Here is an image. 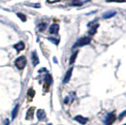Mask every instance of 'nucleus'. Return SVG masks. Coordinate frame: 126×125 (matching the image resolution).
I'll return each mask as SVG.
<instances>
[{
  "label": "nucleus",
  "instance_id": "obj_16",
  "mask_svg": "<svg viewBox=\"0 0 126 125\" xmlns=\"http://www.w3.org/2000/svg\"><path fill=\"white\" fill-rule=\"evenodd\" d=\"M38 28L40 31H43V30L46 28V24H44V23H42V24H39V26H38Z\"/></svg>",
  "mask_w": 126,
  "mask_h": 125
},
{
  "label": "nucleus",
  "instance_id": "obj_12",
  "mask_svg": "<svg viewBox=\"0 0 126 125\" xmlns=\"http://www.w3.org/2000/svg\"><path fill=\"white\" fill-rule=\"evenodd\" d=\"M77 55H78V51H75L74 53L72 54V57H71V58H70V64H73V63H74V61L76 59Z\"/></svg>",
  "mask_w": 126,
  "mask_h": 125
},
{
  "label": "nucleus",
  "instance_id": "obj_6",
  "mask_svg": "<svg viewBox=\"0 0 126 125\" xmlns=\"http://www.w3.org/2000/svg\"><path fill=\"white\" fill-rule=\"evenodd\" d=\"M72 68H71V69H69L68 71L66 72V75H65V77L63 79V83L66 84L69 82V80L71 79V76H72Z\"/></svg>",
  "mask_w": 126,
  "mask_h": 125
},
{
  "label": "nucleus",
  "instance_id": "obj_3",
  "mask_svg": "<svg viewBox=\"0 0 126 125\" xmlns=\"http://www.w3.org/2000/svg\"><path fill=\"white\" fill-rule=\"evenodd\" d=\"M116 120V115L115 113H110L106 116V118L104 119V124L105 125H111L114 123Z\"/></svg>",
  "mask_w": 126,
  "mask_h": 125
},
{
  "label": "nucleus",
  "instance_id": "obj_11",
  "mask_svg": "<svg viewBox=\"0 0 126 125\" xmlns=\"http://www.w3.org/2000/svg\"><path fill=\"white\" fill-rule=\"evenodd\" d=\"M33 111H34V107H31L28 109L27 114H26V119H32L33 118Z\"/></svg>",
  "mask_w": 126,
  "mask_h": 125
},
{
  "label": "nucleus",
  "instance_id": "obj_1",
  "mask_svg": "<svg viewBox=\"0 0 126 125\" xmlns=\"http://www.w3.org/2000/svg\"><path fill=\"white\" fill-rule=\"evenodd\" d=\"M90 42H91V39H90V37H83V38H80L77 42L74 43L73 48L81 47V46H84V45H88V44H90Z\"/></svg>",
  "mask_w": 126,
  "mask_h": 125
},
{
  "label": "nucleus",
  "instance_id": "obj_8",
  "mask_svg": "<svg viewBox=\"0 0 126 125\" xmlns=\"http://www.w3.org/2000/svg\"><path fill=\"white\" fill-rule=\"evenodd\" d=\"M90 24H92L93 26H91V25H89L90 28V35H94L95 33H96V29L98 28V26H99V24H94V23H90Z\"/></svg>",
  "mask_w": 126,
  "mask_h": 125
},
{
  "label": "nucleus",
  "instance_id": "obj_21",
  "mask_svg": "<svg viewBox=\"0 0 126 125\" xmlns=\"http://www.w3.org/2000/svg\"><path fill=\"white\" fill-rule=\"evenodd\" d=\"M126 116V111L125 112H124V113H121L120 114V119H122V118H123V117H125Z\"/></svg>",
  "mask_w": 126,
  "mask_h": 125
},
{
  "label": "nucleus",
  "instance_id": "obj_9",
  "mask_svg": "<svg viewBox=\"0 0 126 125\" xmlns=\"http://www.w3.org/2000/svg\"><path fill=\"white\" fill-rule=\"evenodd\" d=\"M32 62H33V65L34 66H36L39 64V57H38L37 53L35 51L32 53Z\"/></svg>",
  "mask_w": 126,
  "mask_h": 125
},
{
  "label": "nucleus",
  "instance_id": "obj_7",
  "mask_svg": "<svg viewBox=\"0 0 126 125\" xmlns=\"http://www.w3.org/2000/svg\"><path fill=\"white\" fill-rule=\"evenodd\" d=\"M37 118H38L39 120H42V119H45V112H44V110L39 109L37 111Z\"/></svg>",
  "mask_w": 126,
  "mask_h": 125
},
{
  "label": "nucleus",
  "instance_id": "obj_22",
  "mask_svg": "<svg viewBox=\"0 0 126 125\" xmlns=\"http://www.w3.org/2000/svg\"><path fill=\"white\" fill-rule=\"evenodd\" d=\"M5 125H10V120H9V119H6V121H5Z\"/></svg>",
  "mask_w": 126,
  "mask_h": 125
},
{
  "label": "nucleus",
  "instance_id": "obj_5",
  "mask_svg": "<svg viewBox=\"0 0 126 125\" xmlns=\"http://www.w3.org/2000/svg\"><path fill=\"white\" fill-rule=\"evenodd\" d=\"M74 120H76L78 121L79 123H81V124H86L88 121H89V119H87V118H84V117H82V116H76L75 118H74Z\"/></svg>",
  "mask_w": 126,
  "mask_h": 125
},
{
  "label": "nucleus",
  "instance_id": "obj_17",
  "mask_svg": "<svg viewBox=\"0 0 126 125\" xmlns=\"http://www.w3.org/2000/svg\"><path fill=\"white\" fill-rule=\"evenodd\" d=\"M27 94H28V96H29V97L33 98V97H34V95H35V91H34V89H30L29 90L27 91Z\"/></svg>",
  "mask_w": 126,
  "mask_h": 125
},
{
  "label": "nucleus",
  "instance_id": "obj_19",
  "mask_svg": "<svg viewBox=\"0 0 126 125\" xmlns=\"http://www.w3.org/2000/svg\"><path fill=\"white\" fill-rule=\"evenodd\" d=\"M106 2H125L124 0H106Z\"/></svg>",
  "mask_w": 126,
  "mask_h": 125
},
{
  "label": "nucleus",
  "instance_id": "obj_18",
  "mask_svg": "<svg viewBox=\"0 0 126 125\" xmlns=\"http://www.w3.org/2000/svg\"><path fill=\"white\" fill-rule=\"evenodd\" d=\"M49 41L53 42L55 43V44H56V45H57V44H58V42H59L58 40H55V39H52V38H50V39H49Z\"/></svg>",
  "mask_w": 126,
  "mask_h": 125
},
{
  "label": "nucleus",
  "instance_id": "obj_15",
  "mask_svg": "<svg viewBox=\"0 0 126 125\" xmlns=\"http://www.w3.org/2000/svg\"><path fill=\"white\" fill-rule=\"evenodd\" d=\"M17 16H18V17L20 18V19H21L23 22H25V21H26V17H25V15H24V14H23V13H20V12H18V13H17Z\"/></svg>",
  "mask_w": 126,
  "mask_h": 125
},
{
  "label": "nucleus",
  "instance_id": "obj_14",
  "mask_svg": "<svg viewBox=\"0 0 126 125\" xmlns=\"http://www.w3.org/2000/svg\"><path fill=\"white\" fill-rule=\"evenodd\" d=\"M115 14H117V12L110 11V12H107V13H104L103 17L104 18V19H107V18H111V17H113V16H115Z\"/></svg>",
  "mask_w": 126,
  "mask_h": 125
},
{
  "label": "nucleus",
  "instance_id": "obj_4",
  "mask_svg": "<svg viewBox=\"0 0 126 125\" xmlns=\"http://www.w3.org/2000/svg\"><path fill=\"white\" fill-rule=\"evenodd\" d=\"M58 30H59V25L57 24H53L49 28V32L51 34H57Z\"/></svg>",
  "mask_w": 126,
  "mask_h": 125
},
{
  "label": "nucleus",
  "instance_id": "obj_23",
  "mask_svg": "<svg viewBox=\"0 0 126 125\" xmlns=\"http://www.w3.org/2000/svg\"><path fill=\"white\" fill-rule=\"evenodd\" d=\"M48 125H52V124H51V123H50V124H48Z\"/></svg>",
  "mask_w": 126,
  "mask_h": 125
},
{
  "label": "nucleus",
  "instance_id": "obj_20",
  "mask_svg": "<svg viewBox=\"0 0 126 125\" xmlns=\"http://www.w3.org/2000/svg\"><path fill=\"white\" fill-rule=\"evenodd\" d=\"M60 0H47L48 3H56V2H58Z\"/></svg>",
  "mask_w": 126,
  "mask_h": 125
},
{
  "label": "nucleus",
  "instance_id": "obj_13",
  "mask_svg": "<svg viewBox=\"0 0 126 125\" xmlns=\"http://www.w3.org/2000/svg\"><path fill=\"white\" fill-rule=\"evenodd\" d=\"M18 109H19V104H16V105H15V107H14V109L12 110V114H11V117H12V119H15V117L17 116Z\"/></svg>",
  "mask_w": 126,
  "mask_h": 125
},
{
  "label": "nucleus",
  "instance_id": "obj_10",
  "mask_svg": "<svg viewBox=\"0 0 126 125\" xmlns=\"http://www.w3.org/2000/svg\"><path fill=\"white\" fill-rule=\"evenodd\" d=\"M14 48H15L18 52H20V51H22V50H24V43L23 42H18L17 44H15V45H14Z\"/></svg>",
  "mask_w": 126,
  "mask_h": 125
},
{
  "label": "nucleus",
  "instance_id": "obj_2",
  "mask_svg": "<svg viewBox=\"0 0 126 125\" xmlns=\"http://www.w3.org/2000/svg\"><path fill=\"white\" fill-rule=\"evenodd\" d=\"M15 66L18 68L19 70H23L25 65H26V58H25V57L24 56H22V57H19L17 59L15 60Z\"/></svg>",
  "mask_w": 126,
  "mask_h": 125
}]
</instances>
